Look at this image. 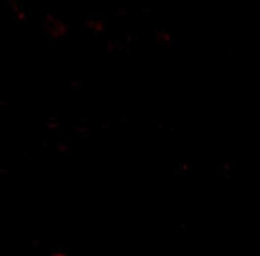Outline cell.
Here are the masks:
<instances>
[{
  "label": "cell",
  "mask_w": 260,
  "mask_h": 256,
  "mask_svg": "<svg viewBox=\"0 0 260 256\" xmlns=\"http://www.w3.org/2000/svg\"><path fill=\"white\" fill-rule=\"evenodd\" d=\"M47 123H48V124H50V123H55V120H48ZM56 127H58V126H50V131H55Z\"/></svg>",
  "instance_id": "6da1fadb"
}]
</instances>
